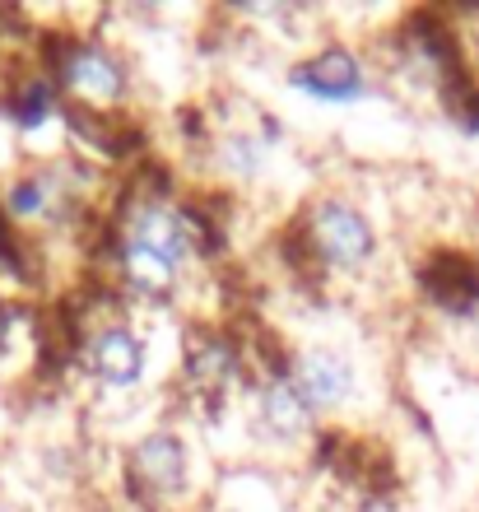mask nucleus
<instances>
[{
    "instance_id": "f257e3e1",
    "label": "nucleus",
    "mask_w": 479,
    "mask_h": 512,
    "mask_svg": "<svg viewBox=\"0 0 479 512\" xmlns=\"http://www.w3.org/2000/svg\"><path fill=\"white\" fill-rule=\"evenodd\" d=\"M293 256L298 270L317 284H349L359 289L382 270L386 261V229L373 201H363L349 187H317L307 191L293 210Z\"/></svg>"
},
{
    "instance_id": "f03ea898",
    "label": "nucleus",
    "mask_w": 479,
    "mask_h": 512,
    "mask_svg": "<svg viewBox=\"0 0 479 512\" xmlns=\"http://www.w3.org/2000/svg\"><path fill=\"white\" fill-rule=\"evenodd\" d=\"M121 499L154 503L168 512H200L210 489H205V452L200 433L187 419H154L135 429L121 447Z\"/></svg>"
},
{
    "instance_id": "7ed1b4c3",
    "label": "nucleus",
    "mask_w": 479,
    "mask_h": 512,
    "mask_svg": "<svg viewBox=\"0 0 479 512\" xmlns=\"http://www.w3.org/2000/svg\"><path fill=\"white\" fill-rule=\"evenodd\" d=\"M205 191L219 196H261L275 182L284 159V126L261 103H247V112H219L200 117L191 135Z\"/></svg>"
},
{
    "instance_id": "20e7f679",
    "label": "nucleus",
    "mask_w": 479,
    "mask_h": 512,
    "mask_svg": "<svg viewBox=\"0 0 479 512\" xmlns=\"http://www.w3.org/2000/svg\"><path fill=\"white\" fill-rule=\"evenodd\" d=\"M238 424L247 443L261 447L266 457H303L307 447L321 443V419L284 378V345H275L266 359H256L252 345V378L238 401Z\"/></svg>"
},
{
    "instance_id": "39448f33",
    "label": "nucleus",
    "mask_w": 479,
    "mask_h": 512,
    "mask_svg": "<svg viewBox=\"0 0 479 512\" xmlns=\"http://www.w3.org/2000/svg\"><path fill=\"white\" fill-rule=\"evenodd\" d=\"M52 80L70 112L89 117H126L140 94V75L126 47L103 33H70L52 56Z\"/></svg>"
},
{
    "instance_id": "423d86ee",
    "label": "nucleus",
    "mask_w": 479,
    "mask_h": 512,
    "mask_svg": "<svg viewBox=\"0 0 479 512\" xmlns=\"http://www.w3.org/2000/svg\"><path fill=\"white\" fill-rule=\"evenodd\" d=\"M80 373L107 401H135L154 378V340L140 326V312L107 308L80 336Z\"/></svg>"
},
{
    "instance_id": "0eeeda50",
    "label": "nucleus",
    "mask_w": 479,
    "mask_h": 512,
    "mask_svg": "<svg viewBox=\"0 0 479 512\" xmlns=\"http://www.w3.org/2000/svg\"><path fill=\"white\" fill-rule=\"evenodd\" d=\"M284 378L298 387V396L321 424L354 415L368 396V368L335 336H303L298 345L284 340Z\"/></svg>"
},
{
    "instance_id": "6e6552de",
    "label": "nucleus",
    "mask_w": 479,
    "mask_h": 512,
    "mask_svg": "<svg viewBox=\"0 0 479 512\" xmlns=\"http://www.w3.org/2000/svg\"><path fill=\"white\" fill-rule=\"evenodd\" d=\"M284 89H289L293 98H303L307 108L349 112V108L373 103V98L382 94V70H377L373 61H368V52H359L354 42L326 38L284 66Z\"/></svg>"
},
{
    "instance_id": "1a4fd4ad",
    "label": "nucleus",
    "mask_w": 479,
    "mask_h": 512,
    "mask_svg": "<svg viewBox=\"0 0 479 512\" xmlns=\"http://www.w3.org/2000/svg\"><path fill=\"white\" fill-rule=\"evenodd\" d=\"M107 512H168V508H154V503H135V499H117Z\"/></svg>"
},
{
    "instance_id": "9d476101",
    "label": "nucleus",
    "mask_w": 479,
    "mask_h": 512,
    "mask_svg": "<svg viewBox=\"0 0 479 512\" xmlns=\"http://www.w3.org/2000/svg\"><path fill=\"white\" fill-rule=\"evenodd\" d=\"M0 512H38V508H28V503H14V499H5V503H0Z\"/></svg>"
}]
</instances>
